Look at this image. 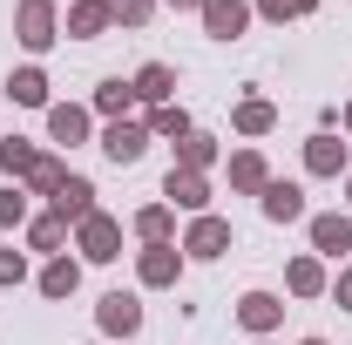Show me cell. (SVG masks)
I'll list each match as a JSON object with an SVG mask.
<instances>
[{"mask_svg":"<svg viewBox=\"0 0 352 345\" xmlns=\"http://www.w3.org/2000/svg\"><path fill=\"white\" fill-rule=\"evenodd\" d=\"M14 41L28 47V54H47V47L61 41V14H54V0H14Z\"/></svg>","mask_w":352,"mask_h":345,"instance_id":"cell-1","label":"cell"},{"mask_svg":"<svg viewBox=\"0 0 352 345\" xmlns=\"http://www.w3.org/2000/svg\"><path fill=\"white\" fill-rule=\"evenodd\" d=\"M75 251H82V264H116L122 258V223L109 210L82 216V223H75Z\"/></svg>","mask_w":352,"mask_h":345,"instance_id":"cell-2","label":"cell"},{"mask_svg":"<svg viewBox=\"0 0 352 345\" xmlns=\"http://www.w3.org/2000/svg\"><path fill=\"white\" fill-rule=\"evenodd\" d=\"M183 278V244H142L135 251V285L142 291H176Z\"/></svg>","mask_w":352,"mask_h":345,"instance_id":"cell-3","label":"cell"},{"mask_svg":"<svg viewBox=\"0 0 352 345\" xmlns=\"http://www.w3.org/2000/svg\"><path fill=\"white\" fill-rule=\"evenodd\" d=\"M230 244H237V230H230V216H190V230H183V258H223V251H230Z\"/></svg>","mask_w":352,"mask_h":345,"instance_id":"cell-4","label":"cell"},{"mask_svg":"<svg viewBox=\"0 0 352 345\" xmlns=\"http://www.w3.org/2000/svg\"><path fill=\"white\" fill-rule=\"evenodd\" d=\"M95 325H102V339H135V332H142V298H135V291H102Z\"/></svg>","mask_w":352,"mask_h":345,"instance_id":"cell-5","label":"cell"},{"mask_svg":"<svg viewBox=\"0 0 352 345\" xmlns=\"http://www.w3.org/2000/svg\"><path fill=\"white\" fill-rule=\"evenodd\" d=\"M95 142H102V156H109L116 170H135V163H142V149H149V129L122 115V122H109V129L95 135Z\"/></svg>","mask_w":352,"mask_h":345,"instance_id":"cell-6","label":"cell"},{"mask_svg":"<svg viewBox=\"0 0 352 345\" xmlns=\"http://www.w3.org/2000/svg\"><path fill=\"white\" fill-rule=\"evenodd\" d=\"M163 203L204 216V210H210V176H204V170H176V163H170V176H163Z\"/></svg>","mask_w":352,"mask_h":345,"instance_id":"cell-7","label":"cell"},{"mask_svg":"<svg viewBox=\"0 0 352 345\" xmlns=\"http://www.w3.org/2000/svg\"><path fill=\"white\" fill-rule=\"evenodd\" d=\"M305 230H311V258H346V251H352V216L346 210L305 216Z\"/></svg>","mask_w":352,"mask_h":345,"instance_id":"cell-8","label":"cell"},{"mask_svg":"<svg viewBox=\"0 0 352 345\" xmlns=\"http://www.w3.org/2000/svg\"><path fill=\"white\" fill-rule=\"evenodd\" d=\"M237 325H244L251 339H271V332L285 325V298H278V291H244V298H237Z\"/></svg>","mask_w":352,"mask_h":345,"instance_id":"cell-9","label":"cell"},{"mask_svg":"<svg viewBox=\"0 0 352 345\" xmlns=\"http://www.w3.org/2000/svg\"><path fill=\"white\" fill-rule=\"evenodd\" d=\"M95 135V109H82V102H47V142H88Z\"/></svg>","mask_w":352,"mask_h":345,"instance_id":"cell-10","label":"cell"},{"mask_svg":"<svg viewBox=\"0 0 352 345\" xmlns=\"http://www.w3.org/2000/svg\"><path fill=\"white\" fill-rule=\"evenodd\" d=\"M129 88H135L142 109H163V102H176V68L170 61H142V68L129 75Z\"/></svg>","mask_w":352,"mask_h":345,"instance_id":"cell-11","label":"cell"},{"mask_svg":"<svg viewBox=\"0 0 352 345\" xmlns=\"http://www.w3.org/2000/svg\"><path fill=\"white\" fill-rule=\"evenodd\" d=\"M251 27V0H204V34L210 41H237Z\"/></svg>","mask_w":352,"mask_h":345,"instance_id":"cell-12","label":"cell"},{"mask_svg":"<svg viewBox=\"0 0 352 345\" xmlns=\"http://www.w3.org/2000/svg\"><path fill=\"white\" fill-rule=\"evenodd\" d=\"M285 291H292V298H325V291H332V278H325V258L298 251V258L285 264Z\"/></svg>","mask_w":352,"mask_h":345,"instance_id":"cell-13","label":"cell"},{"mask_svg":"<svg viewBox=\"0 0 352 345\" xmlns=\"http://www.w3.org/2000/svg\"><path fill=\"white\" fill-rule=\"evenodd\" d=\"M109 27H116L109 0H68V27H61V34H75V41H102Z\"/></svg>","mask_w":352,"mask_h":345,"instance_id":"cell-14","label":"cell"},{"mask_svg":"<svg viewBox=\"0 0 352 345\" xmlns=\"http://www.w3.org/2000/svg\"><path fill=\"white\" fill-rule=\"evenodd\" d=\"M258 210L271 216V223H305V190L271 176V183H264V197H258Z\"/></svg>","mask_w":352,"mask_h":345,"instance_id":"cell-15","label":"cell"},{"mask_svg":"<svg viewBox=\"0 0 352 345\" xmlns=\"http://www.w3.org/2000/svg\"><path fill=\"white\" fill-rule=\"evenodd\" d=\"M47 210L61 216V223H82V216H95V183H88V176H68V183L54 190V203H47Z\"/></svg>","mask_w":352,"mask_h":345,"instance_id":"cell-16","label":"cell"},{"mask_svg":"<svg viewBox=\"0 0 352 345\" xmlns=\"http://www.w3.org/2000/svg\"><path fill=\"white\" fill-rule=\"evenodd\" d=\"M264 183H271L264 149H237V156H230V190H237V197H264Z\"/></svg>","mask_w":352,"mask_h":345,"instance_id":"cell-17","label":"cell"},{"mask_svg":"<svg viewBox=\"0 0 352 345\" xmlns=\"http://www.w3.org/2000/svg\"><path fill=\"white\" fill-rule=\"evenodd\" d=\"M34 285H41V298H75V291H82V258H68V251L47 258V271L34 278Z\"/></svg>","mask_w":352,"mask_h":345,"instance_id":"cell-18","label":"cell"},{"mask_svg":"<svg viewBox=\"0 0 352 345\" xmlns=\"http://www.w3.org/2000/svg\"><path fill=\"white\" fill-rule=\"evenodd\" d=\"M305 170H311V176H346V170H352V163H346V142L318 129V135L305 142Z\"/></svg>","mask_w":352,"mask_h":345,"instance_id":"cell-19","label":"cell"},{"mask_svg":"<svg viewBox=\"0 0 352 345\" xmlns=\"http://www.w3.org/2000/svg\"><path fill=\"white\" fill-rule=\"evenodd\" d=\"M88 109H95L102 122H122V115L135 109V88L122 82V75H109V82H95V102H88Z\"/></svg>","mask_w":352,"mask_h":345,"instance_id":"cell-20","label":"cell"},{"mask_svg":"<svg viewBox=\"0 0 352 345\" xmlns=\"http://www.w3.org/2000/svg\"><path fill=\"white\" fill-rule=\"evenodd\" d=\"M230 129H237V135H271V129H278V109H271L264 95H244V102L230 109Z\"/></svg>","mask_w":352,"mask_h":345,"instance_id":"cell-21","label":"cell"},{"mask_svg":"<svg viewBox=\"0 0 352 345\" xmlns=\"http://www.w3.org/2000/svg\"><path fill=\"white\" fill-rule=\"evenodd\" d=\"M34 163H41V149H34L28 135H0V176H7V183H21Z\"/></svg>","mask_w":352,"mask_h":345,"instance_id":"cell-22","label":"cell"},{"mask_svg":"<svg viewBox=\"0 0 352 345\" xmlns=\"http://www.w3.org/2000/svg\"><path fill=\"white\" fill-rule=\"evenodd\" d=\"M135 237H142V244H170L176 237V210L170 203H142V210H135Z\"/></svg>","mask_w":352,"mask_h":345,"instance_id":"cell-23","label":"cell"},{"mask_svg":"<svg viewBox=\"0 0 352 345\" xmlns=\"http://www.w3.org/2000/svg\"><path fill=\"white\" fill-rule=\"evenodd\" d=\"M142 129H149V142H183V135H190V115H183L176 102H163V109L142 115Z\"/></svg>","mask_w":352,"mask_h":345,"instance_id":"cell-24","label":"cell"},{"mask_svg":"<svg viewBox=\"0 0 352 345\" xmlns=\"http://www.w3.org/2000/svg\"><path fill=\"white\" fill-rule=\"evenodd\" d=\"M68 176H75V170H61V156H41L34 170L21 176V190H28V197H47V203H54V190H61Z\"/></svg>","mask_w":352,"mask_h":345,"instance_id":"cell-25","label":"cell"},{"mask_svg":"<svg viewBox=\"0 0 352 345\" xmlns=\"http://www.w3.org/2000/svg\"><path fill=\"white\" fill-rule=\"evenodd\" d=\"M210 163H217V135L190 129L183 142H176V170H204V176H210Z\"/></svg>","mask_w":352,"mask_h":345,"instance_id":"cell-26","label":"cell"},{"mask_svg":"<svg viewBox=\"0 0 352 345\" xmlns=\"http://www.w3.org/2000/svg\"><path fill=\"white\" fill-rule=\"evenodd\" d=\"M68 230H75V223H61L54 210H47V216H28V251H54V258H61Z\"/></svg>","mask_w":352,"mask_h":345,"instance_id":"cell-27","label":"cell"},{"mask_svg":"<svg viewBox=\"0 0 352 345\" xmlns=\"http://www.w3.org/2000/svg\"><path fill=\"white\" fill-rule=\"evenodd\" d=\"M7 95H14L21 109H47V75L41 68H14V75H7Z\"/></svg>","mask_w":352,"mask_h":345,"instance_id":"cell-28","label":"cell"},{"mask_svg":"<svg viewBox=\"0 0 352 345\" xmlns=\"http://www.w3.org/2000/svg\"><path fill=\"white\" fill-rule=\"evenodd\" d=\"M28 203H34V197H28L21 183H0V230H28Z\"/></svg>","mask_w":352,"mask_h":345,"instance_id":"cell-29","label":"cell"},{"mask_svg":"<svg viewBox=\"0 0 352 345\" xmlns=\"http://www.w3.org/2000/svg\"><path fill=\"white\" fill-rule=\"evenodd\" d=\"M251 14H264V21H305V14H318V0H251Z\"/></svg>","mask_w":352,"mask_h":345,"instance_id":"cell-30","label":"cell"},{"mask_svg":"<svg viewBox=\"0 0 352 345\" xmlns=\"http://www.w3.org/2000/svg\"><path fill=\"white\" fill-rule=\"evenodd\" d=\"M109 14H116V27H149L156 21V0H109Z\"/></svg>","mask_w":352,"mask_h":345,"instance_id":"cell-31","label":"cell"},{"mask_svg":"<svg viewBox=\"0 0 352 345\" xmlns=\"http://www.w3.org/2000/svg\"><path fill=\"white\" fill-rule=\"evenodd\" d=\"M0 285H28V258L21 251H0Z\"/></svg>","mask_w":352,"mask_h":345,"instance_id":"cell-32","label":"cell"},{"mask_svg":"<svg viewBox=\"0 0 352 345\" xmlns=\"http://www.w3.org/2000/svg\"><path fill=\"white\" fill-rule=\"evenodd\" d=\"M332 304H339V311H352V264L332 278Z\"/></svg>","mask_w":352,"mask_h":345,"instance_id":"cell-33","label":"cell"},{"mask_svg":"<svg viewBox=\"0 0 352 345\" xmlns=\"http://www.w3.org/2000/svg\"><path fill=\"white\" fill-rule=\"evenodd\" d=\"M163 7H176V14H204V0H163Z\"/></svg>","mask_w":352,"mask_h":345,"instance_id":"cell-34","label":"cell"},{"mask_svg":"<svg viewBox=\"0 0 352 345\" xmlns=\"http://www.w3.org/2000/svg\"><path fill=\"white\" fill-rule=\"evenodd\" d=\"M339 129H346V135H352V102H346V109H339Z\"/></svg>","mask_w":352,"mask_h":345,"instance_id":"cell-35","label":"cell"},{"mask_svg":"<svg viewBox=\"0 0 352 345\" xmlns=\"http://www.w3.org/2000/svg\"><path fill=\"white\" fill-rule=\"evenodd\" d=\"M298 345H332V339H298Z\"/></svg>","mask_w":352,"mask_h":345,"instance_id":"cell-36","label":"cell"},{"mask_svg":"<svg viewBox=\"0 0 352 345\" xmlns=\"http://www.w3.org/2000/svg\"><path fill=\"white\" fill-rule=\"evenodd\" d=\"M346 203H352V170H346Z\"/></svg>","mask_w":352,"mask_h":345,"instance_id":"cell-37","label":"cell"},{"mask_svg":"<svg viewBox=\"0 0 352 345\" xmlns=\"http://www.w3.org/2000/svg\"><path fill=\"white\" fill-rule=\"evenodd\" d=\"M258 345H264V339H258Z\"/></svg>","mask_w":352,"mask_h":345,"instance_id":"cell-38","label":"cell"}]
</instances>
